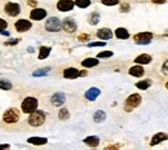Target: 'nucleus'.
<instances>
[{"instance_id":"f257e3e1","label":"nucleus","mask_w":168,"mask_h":150,"mask_svg":"<svg viewBox=\"0 0 168 150\" xmlns=\"http://www.w3.org/2000/svg\"><path fill=\"white\" fill-rule=\"evenodd\" d=\"M45 122V112L42 110H34L32 112H30L29 117V124L32 127H39Z\"/></svg>"},{"instance_id":"f03ea898","label":"nucleus","mask_w":168,"mask_h":150,"mask_svg":"<svg viewBox=\"0 0 168 150\" xmlns=\"http://www.w3.org/2000/svg\"><path fill=\"white\" fill-rule=\"evenodd\" d=\"M21 109L25 114H30V112H32L34 110L38 109V98L31 97V96L26 97L21 104Z\"/></svg>"},{"instance_id":"7ed1b4c3","label":"nucleus","mask_w":168,"mask_h":150,"mask_svg":"<svg viewBox=\"0 0 168 150\" xmlns=\"http://www.w3.org/2000/svg\"><path fill=\"white\" fill-rule=\"evenodd\" d=\"M3 120L5 122V123H8V124L17 123V122L20 120V112H18L16 109H13V108L8 109L4 112V115H3Z\"/></svg>"},{"instance_id":"20e7f679","label":"nucleus","mask_w":168,"mask_h":150,"mask_svg":"<svg viewBox=\"0 0 168 150\" xmlns=\"http://www.w3.org/2000/svg\"><path fill=\"white\" fill-rule=\"evenodd\" d=\"M141 96L138 95V93H133V95H131L127 100H126V111H132L135 108H137L140 104H141Z\"/></svg>"},{"instance_id":"39448f33","label":"nucleus","mask_w":168,"mask_h":150,"mask_svg":"<svg viewBox=\"0 0 168 150\" xmlns=\"http://www.w3.org/2000/svg\"><path fill=\"white\" fill-rule=\"evenodd\" d=\"M45 30L49 32H57L61 30V21L57 17H49L48 20L45 21Z\"/></svg>"},{"instance_id":"423d86ee","label":"nucleus","mask_w":168,"mask_h":150,"mask_svg":"<svg viewBox=\"0 0 168 150\" xmlns=\"http://www.w3.org/2000/svg\"><path fill=\"white\" fill-rule=\"evenodd\" d=\"M4 12L9 16V17H16L21 13V7L18 3H12L9 2L4 5Z\"/></svg>"},{"instance_id":"0eeeda50","label":"nucleus","mask_w":168,"mask_h":150,"mask_svg":"<svg viewBox=\"0 0 168 150\" xmlns=\"http://www.w3.org/2000/svg\"><path fill=\"white\" fill-rule=\"evenodd\" d=\"M61 29H63L66 32L69 34H72V32H75L77 31V22L72 20V18L67 17V18H65V20L61 22Z\"/></svg>"},{"instance_id":"6e6552de","label":"nucleus","mask_w":168,"mask_h":150,"mask_svg":"<svg viewBox=\"0 0 168 150\" xmlns=\"http://www.w3.org/2000/svg\"><path fill=\"white\" fill-rule=\"evenodd\" d=\"M133 39L137 44H141V45L149 44L153 40V34L151 32H138L133 36Z\"/></svg>"},{"instance_id":"1a4fd4ad","label":"nucleus","mask_w":168,"mask_h":150,"mask_svg":"<svg viewBox=\"0 0 168 150\" xmlns=\"http://www.w3.org/2000/svg\"><path fill=\"white\" fill-rule=\"evenodd\" d=\"M47 17V11L43 8H34L30 12V18L32 21H42Z\"/></svg>"},{"instance_id":"9d476101","label":"nucleus","mask_w":168,"mask_h":150,"mask_svg":"<svg viewBox=\"0 0 168 150\" xmlns=\"http://www.w3.org/2000/svg\"><path fill=\"white\" fill-rule=\"evenodd\" d=\"M51 101H52V105L53 106L60 108V106H62L65 104V101H66V95L62 93V92H57V93H54V95L52 96Z\"/></svg>"},{"instance_id":"9b49d317","label":"nucleus","mask_w":168,"mask_h":150,"mask_svg":"<svg viewBox=\"0 0 168 150\" xmlns=\"http://www.w3.org/2000/svg\"><path fill=\"white\" fill-rule=\"evenodd\" d=\"M75 7V3L72 0H60L57 3V9L60 12H69L72 11V8Z\"/></svg>"},{"instance_id":"f8f14e48","label":"nucleus","mask_w":168,"mask_h":150,"mask_svg":"<svg viewBox=\"0 0 168 150\" xmlns=\"http://www.w3.org/2000/svg\"><path fill=\"white\" fill-rule=\"evenodd\" d=\"M31 22L27 21V20H18L16 23H14V27L18 32H25V31H29L31 29Z\"/></svg>"},{"instance_id":"ddd939ff","label":"nucleus","mask_w":168,"mask_h":150,"mask_svg":"<svg viewBox=\"0 0 168 150\" xmlns=\"http://www.w3.org/2000/svg\"><path fill=\"white\" fill-rule=\"evenodd\" d=\"M80 77V71L75 68H67L63 70V78L66 79H77Z\"/></svg>"},{"instance_id":"4468645a","label":"nucleus","mask_w":168,"mask_h":150,"mask_svg":"<svg viewBox=\"0 0 168 150\" xmlns=\"http://www.w3.org/2000/svg\"><path fill=\"white\" fill-rule=\"evenodd\" d=\"M97 38H100L101 40H110L111 38H113V31L107 27H104V29H100L97 30Z\"/></svg>"},{"instance_id":"2eb2a0df","label":"nucleus","mask_w":168,"mask_h":150,"mask_svg":"<svg viewBox=\"0 0 168 150\" xmlns=\"http://www.w3.org/2000/svg\"><path fill=\"white\" fill-rule=\"evenodd\" d=\"M128 72H129V75H132V77L141 78L142 75L145 74V70H144V68L141 66V65H135V66H132L128 70Z\"/></svg>"},{"instance_id":"dca6fc26","label":"nucleus","mask_w":168,"mask_h":150,"mask_svg":"<svg viewBox=\"0 0 168 150\" xmlns=\"http://www.w3.org/2000/svg\"><path fill=\"white\" fill-rule=\"evenodd\" d=\"M100 95H101V91L96 87H92L86 92V98L89 100V101H95Z\"/></svg>"},{"instance_id":"f3484780","label":"nucleus","mask_w":168,"mask_h":150,"mask_svg":"<svg viewBox=\"0 0 168 150\" xmlns=\"http://www.w3.org/2000/svg\"><path fill=\"white\" fill-rule=\"evenodd\" d=\"M166 140H168V135H167V133H163V132H159V133H156V135L153 136L151 141H150V145H151V146L158 145V144L166 141Z\"/></svg>"},{"instance_id":"a211bd4d","label":"nucleus","mask_w":168,"mask_h":150,"mask_svg":"<svg viewBox=\"0 0 168 150\" xmlns=\"http://www.w3.org/2000/svg\"><path fill=\"white\" fill-rule=\"evenodd\" d=\"M135 62L138 65H147L151 62V56L147 53H142V54H140L138 57L135 58Z\"/></svg>"},{"instance_id":"6ab92c4d","label":"nucleus","mask_w":168,"mask_h":150,"mask_svg":"<svg viewBox=\"0 0 168 150\" xmlns=\"http://www.w3.org/2000/svg\"><path fill=\"white\" fill-rule=\"evenodd\" d=\"M115 36L118 38V39H128L129 38V32L127 31V29H124V27H118V29L115 30Z\"/></svg>"},{"instance_id":"aec40b11","label":"nucleus","mask_w":168,"mask_h":150,"mask_svg":"<svg viewBox=\"0 0 168 150\" xmlns=\"http://www.w3.org/2000/svg\"><path fill=\"white\" fill-rule=\"evenodd\" d=\"M98 65V58H86V60H83L82 61V66L83 68H95Z\"/></svg>"},{"instance_id":"412c9836","label":"nucleus","mask_w":168,"mask_h":150,"mask_svg":"<svg viewBox=\"0 0 168 150\" xmlns=\"http://www.w3.org/2000/svg\"><path fill=\"white\" fill-rule=\"evenodd\" d=\"M84 142H86L88 146L96 148V146H98V144H100V138H98L97 136H88V137L84 138Z\"/></svg>"},{"instance_id":"4be33fe9","label":"nucleus","mask_w":168,"mask_h":150,"mask_svg":"<svg viewBox=\"0 0 168 150\" xmlns=\"http://www.w3.org/2000/svg\"><path fill=\"white\" fill-rule=\"evenodd\" d=\"M27 142L29 144H32V145H45L48 142V140L45 137H30L27 140Z\"/></svg>"},{"instance_id":"5701e85b","label":"nucleus","mask_w":168,"mask_h":150,"mask_svg":"<svg viewBox=\"0 0 168 150\" xmlns=\"http://www.w3.org/2000/svg\"><path fill=\"white\" fill-rule=\"evenodd\" d=\"M93 119H95L96 123H102V122L106 119V112L102 110H97L95 112V115H93Z\"/></svg>"},{"instance_id":"b1692460","label":"nucleus","mask_w":168,"mask_h":150,"mask_svg":"<svg viewBox=\"0 0 168 150\" xmlns=\"http://www.w3.org/2000/svg\"><path fill=\"white\" fill-rule=\"evenodd\" d=\"M51 53V47H40V49H39V60H45L47 57L49 56Z\"/></svg>"},{"instance_id":"393cba45","label":"nucleus","mask_w":168,"mask_h":150,"mask_svg":"<svg viewBox=\"0 0 168 150\" xmlns=\"http://www.w3.org/2000/svg\"><path fill=\"white\" fill-rule=\"evenodd\" d=\"M13 88L12 86V83L7 80V79H0V89H3V91H11Z\"/></svg>"},{"instance_id":"a878e982","label":"nucleus","mask_w":168,"mask_h":150,"mask_svg":"<svg viewBox=\"0 0 168 150\" xmlns=\"http://www.w3.org/2000/svg\"><path fill=\"white\" fill-rule=\"evenodd\" d=\"M150 86H151V82H150V80H141V82H137V83H136V87H137L138 89H142V91L147 89Z\"/></svg>"},{"instance_id":"bb28decb","label":"nucleus","mask_w":168,"mask_h":150,"mask_svg":"<svg viewBox=\"0 0 168 150\" xmlns=\"http://www.w3.org/2000/svg\"><path fill=\"white\" fill-rule=\"evenodd\" d=\"M89 23L91 25H97L98 22H100V13H97V12H93V13H91V16H89Z\"/></svg>"},{"instance_id":"cd10ccee","label":"nucleus","mask_w":168,"mask_h":150,"mask_svg":"<svg viewBox=\"0 0 168 150\" xmlns=\"http://www.w3.org/2000/svg\"><path fill=\"white\" fill-rule=\"evenodd\" d=\"M69 117H70L69 110H67L66 108H62V109L60 110V112H58V118H60L61 120H66V119H69Z\"/></svg>"},{"instance_id":"c85d7f7f","label":"nucleus","mask_w":168,"mask_h":150,"mask_svg":"<svg viewBox=\"0 0 168 150\" xmlns=\"http://www.w3.org/2000/svg\"><path fill=\"white\" fill-rule=\"evenodd\" d=\"M51 71V68H44V69H39V70H36L32 72L34 77H44V75H47Z\"/></svg>"},{"instance_id":"c756f323","label":"nucleus","mask_w":168,"mask_h":150,"mask_svg":"<svg viewBox=\"0 0 168 150\" xmlns=\"http://www.w3.org/2000/svg\"><path fill=\"white\" fill-rule=\"evenodd\" d=\"M75 5H78L79 8H88L91 5V0H75Z\"/></svg>"},{"instance_id":"7c9ffc66","label":"nucleus","mask_w":168,"mask_h":150,"mask_svg":"<svg viewBox=\"0 0 168 150\" xmlns=\"http://www.w3.org/2000/svg\"><path fill=\"white\" fill-rule=\"evenodd\" d=\"M98 58H109V57H113V52L111 51H104V52H100L97 54Z\"/></svg>"},{"instance_id":"2f4dec72","label":"nucleus","mask_w":168,"mask_h":150,"mask_svg":"<svg viewBox=\"0 0 168 150\" xmlns=\"http://www.w3.org/2000/svg\"><path fill=\"white\" fill-rule=\"evenodd\" d=\"M101 3L106 7H113V5L119 4V0H101Z\"/></svg>"},{"instance_id":"473e14b6","label":"nucleus","mask_w":168,"mask_h":150,"mask_svg":"<svg viewBox=\"0 0 168 150\" xmlns=\"http://www.w3.org/2000/svg\"><path fill=\"white\" fill-rule=\"evenodd\" d=\"M7 26H8V22L5 20H3V18H0V32L4 31L7 29Z\"/></svg>"},{"instance_id":"72a5a7b5","label":"nucleus","mask_w":168,"mask_h":150,"mask_svg":"<svg viewBox=\"0 0 168 150\" xmlns=\"http://www.w3.org/2000/svg\"><path fill=\"white\" fill-rule=\"evenodd\" d=\"M88 47H91V48H93V47H105V42H95V43H89Z\"/></svg>"},{"instance_id":"f704fd0d","label":"nucleus","mask_w":168,"mask_h":150,"mask_svg":"<svg viewBox=\"0 0 168 150\" xmlns=\"http://www.w3.org/2000/svg\"><path fill=\"white\" fill-rule=\"evenodd\" d=\"M89 38H91V36H89L88 34H80V35L78 36V39H79L80 42H88Z\"/></svg>"},{"instance_id":"c9c22d12","label":"nucleus","mask_w":168,"mask_h":150,"mask_svg":"<svg viewBox=\"0 0 168 150\" xmlns=\"http://www.w3.org/2000/svg\"><path fill=\"white\" fill-rule=\"evenodd\" d=\"M18 42V39H12V40H9V42H5V45H16Z\"/></svg>"},{"instance_id":"e433bc0d","label":"nucleus","mask_w":168,"mask_h":150,"mask_svg":"<svg viewBox=\"0 0 168 150\" xmlns=\"http://www.w3.org/2000/svg\"><path fill=\"white\" fill-rule=\"evenodd\" d=\"M162 70H163V72L164 74H168V60L163 63V68H162Z\"/></svg>"},{"instance_id":"4c0bfd02","label":"nucleus","mask_w":168,"mask_h":150,"mask_svg":"<svg viewBox=\"0 0 168 150\" xmlns=\"http://www.w3.org/2000/svg\"><path fill=\"white\" fill-rule=\"evenodd\" d=\"M120 11H122V12H127V11H129V5H128V4H123V7L120 8Z\"/></svg>"},{"instance_id":"58836bf2","label":"nucleus","mask_w":168,"mask_h":150,"mask_svg":"<svg viewBox=\"0 0 168 150\" xmlns=\"http://www.w3.org/2000/svg\"><path fill=\"white\" fill-rule=\"evenodd\" d=\"M151 2H153L154 4H164L167 0H151Z\"/></svg>"},{"instance_id":"ea45409f","label":"nucleus","mask_w":168,"mask_h":150,"mask_svg":"<svg viewBox=\"0 0 168 150\" xmlns=\"http://www.w3.org/2000/svg\"><path fill=\"white\" fill-rule=\"evenodd\" d=\"M0 149H9L8 144H0Z\"/></svg>"},{"instance_id":"a19ab883","label":"nucleus","mask_w":168,"mask_h":150,"mask_svg":"<svg viewBox=\"0 0 168 150\" xmlns=\"http://www.w3.org/2000/svg\"><path fill=\"white\" fill-rule=\"evenodd\" d=\"M27 3H29V5H31V7H35V5H36V3L34 2V0H29Z\"/></svg>"},{"instance_id":"79ce46f5","label":"nucleus","mask_w":168,"mask_h":150,"mask_svg":"<svg viewBox=\"0 0 168 150\" xmlns=\"http://www.w3.org/2000/svg\"><path fill=\"white\" fill-rule=\"evenodd\" d=\"M166 88H167V89H168V83H167V84H166Z\"/></svg>"}]
</instances>
